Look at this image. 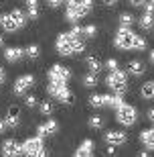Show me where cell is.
<instances>
[{
    "label": "cell",
    "instance_id": "obj_1",
    "mask_svg": "<svg viewBox=\"0 0 154 157\" xmlns=\"http://www.w3.org/2000/svg\"><path fill=\"white\" fill-rule=\"evenodd\" d=\"M57 51L59 55H71V53H83L85 49V43L79 39V37H75L71 31L69 33H61L57 37Z\"/></svg>",
    "mask_w": 154,
    "mask_h": 157
},
{
    "label": "cell",
    "instance_id": "obj_2",
    "mask_svg": "<svg viewBox=\"0 0 154 157\" xmlns=\"http://www.w3.org/2000/svg\"><path fill=\"white\" fill-rule=\"evenodd\" d=\"M24 23H27V14H24L23 10H18V8H14L12 12H6V14L0 17V27H2L6 33L18 31L20 27H24Z\"/></svg>",
    "mask_w": 154,
    "mask_h": 157
},
{
    "label": "cell",
    "instance_id": "obj_3",
    "mask_svg": "<svg viewBox=\"0 0 154 157\" xmlns=\"http://www.w3.org/2000/svg\"><path fill=\"white\" fill-rule=\"evenodd\" d=\"M136 33L134 31H130V27H122L118 29V33H116L114 37V45L118 47V49H122V51H128V49H134V45H136Z\"/></svg>",
    "mask_w": 154,
    "mask_h": 157
},
{
    "label": "cell",
    "instance_id": "obj_4",
    "mask_svg": "<svg viewBox=\"0 0 154 157\" xmlns=\"http://www.w3.org/2000/svg\"><path fill=\"white\" fill-rule=\"evenodd\" d=\"M89 8H87L81 0H65V18H67L69 23H75V21H79L83 18L85 14H89Z\"/></svg>",
    "mask_w": 154,
    "mask_h": 157
},
{
    "label": "cell",
    "instance_id": "obj_5",
    "mask_svg": "<svg viewBox=\"0 0 154 157\" xmlns=\"http://www.w3.org/2000/svg\"><path fill=\"white\" fill-rule=\"evenodd\" d=\"M47 92L51 94L55 100L59 102H65V104H71L75 100L73 92L67 88V84H63V82H49V86H47Z\"/></svg>",
    "mask_w": 154,
    "mask_h": 157
},
{
    "label": "cell",
    "instance_id": "obj_6",
    "mask_svg": "<svg viewBox=\"0 0 154 157\" xmlns=\"http://www.w3.org/2000/svg\"><path fill=\"white\" fill-rule=\"evenodd\" d=\"M106 84L109 86V90H114V94H126L128 92V78L122 70H114L109 71L108 78H106Z\"/></svg>",
    "mask_w": 154,
    "mask_h": 157
},
{
    "label": "cell",
    "instance_id": "obj_7",
    "mask_svg": "<svg viewBox=\"0 0 154 157\" xmlns=\"http://www.w3.org/2000/svg\"><path fill=\"white\" fill-rule=\"evenodd\" d=\"M45 145H43V137H30L23 143V155H29V157H43L45 155Z\"/></svg>",
    "mask_w": 154,
    "mask_h": 157
},
{
    "label": "cell",
    "instance_id": "obj_8",
    "mask_svg": "<svg viewBox=\"0 0 154 157\" xmlns=\"http://www.w3.org/2000/svg\"><path fill=\"white\" fill-rule=\"evenodd\" d=\"M116 118H118V122L124 124V127H132V124L136 122V118H138V112H136L134 106H130V104L124 102L120 108H116Z\"/></svg>",
    "mask_w": 154,
    "mask_h": 157
},
{
    "label": "cell",
    "instance_id": "obj_9",
    "mask_svg": "<svg viewBox=\"0 0 154 157\" xmlns=\"http://www.w3.org/2000/svg\"><path fill=\"white\" fill-rule=\"evenodd\" d=\"M33 86H34V76H30V74H24V76L16 78V82H14V88H12V92L16 94V96H24V94L29 92Z\"/></svg>",
    "mask_w": 154,
    "mask_h": 157
},
{
    "label": "cell",
    "instance_id": "obj_10",
    "mask_svg": "<svg viewBox=\"0 0 154 157\" xmlns=\"http://www.w3.org/2000/svg\"><path fill=\"white\" fill-rule=\"evenodd\" d=\"M71 80V70L65 67V65H53L49 70V82H63L67 84Z\"/></svg>",
    "mask_w": 154,
    "mask_h": 157
},
{
    "label": "cell",
    "instance_id": "obj_11",
    "mask_svg": "<svg viewBox=\"0 0 154 157\" xmlns=\"http://www.w3.org/2000/svg\"><path fill=\"white\" fill-rule=\"evenodd\" d=\"M2 155H6V157L23 155V143H16L14 139H6L2 143Z\"/></svg>",
    "mask_w": 154,
    "mask_h": 157
},
{
    "label": "cell",
    "instance_id": "obj_12",
    "mask_svg": "<svg viewBox=\"0 0 154 157\" xmlns=\"http://www.w3.org/2000/svg\"><path fill=\"white\" fill-rule=\"evenodd\" d=\"M59 131V124H57V121H47V122H43V124H39L37 127V135L39 137H47V135H55Z\"/></svg>",
    "mask_w": 154,
    "mask_h": 157
},
{
    "label": "cell",
    "instance_id": "obj_13",
    "mask_svg": "<svg viewBox=\"0 0 154 157\" xmlns=\"http://www.w3.org/2000/svg\"><path fill=\"white\" fill-rule=\"evenodd\" d=\"M106 141L109 145H124L128 141V135L122 133V131H109V133H106Z\"/></svg>",
    "mask_w": 154,
    "mask_h": 157
},
{
    "label": "cell",
    "instance_id": "obj_14",
    "mask_svg": "<svg viewBox=\"0 0 154 157\" xmlns=\"http://www.w3.org/2000/svg\"><path fill=\"white\" fill-rule=\"evenodd\" d=\"M93 147H95V145H93V141L85 139L77 149H75V157H89V155H93Z\"/></svg>",
    "mask_w": 154,
    "mask_h": 157
},
{
    "label": "cell",
    "instance_id": "obj_15",
    "mask_svg": "<svg viewBox=\"0 0 154 157\" xmlns=\"http://www.w3.org/2000/svg\"><path fill=\"white\" fill-rule=\"evenodd\" d=\"M18 117H20V110H18V106H10V108H8V112H6V118H4L6 127L14 128V127L18 124Z\"/></svg>",
    "mask_w": 154,
    "mask_h": 157
},
{
    "label": "cell",
    "instance_id": "obj_16",
    "mask_svg": "<svg viewBox=\"0 0 154 157\" xmlns=\"http://www.w3.org/2000/svg\"><path fill=\"white\" fill-rule=\"evenodd\" d=\"M4 57H6V61L16 63L20 57H24V49H20V47H8V49L4 51Z\"/></svg>",
    "mask_w": 154,
    "mask_h": 157
},
{
    "label": "cell",
    "instance_id": "obj_17",
    "mask_svg": "<svg viewBox=\"0 0 154 157\" xmlns=\"http://www.w3.org/2000/svg\"><path fill=\"white\" fill-rule=\"evenodd\" d=\"M103 104L106 106H109V108H120L122 104H124V100H122V96L120 94H103Z\"/></svg>",
    "mask_w": 154,
    "mask_h": 157
},
{
    "label": "cell",
    "instance_id": "obj_18",
    "mask_svg": "<svg viewBox=\"0 0 154 157\" xmlns=\"http://www.w3.org/2000/svg\"><path fill=\"white\" fill-rule=\"evenodd\" d=\"M140 143L146 145L148 149H154V127L152 128H146L140 133Z\"/></svg>",
    "mask_w": 154,
    "mask_h": 157
},
{
    "label": "cell",
    "instance_id": "obj_19",
    "mask_svg": "<svg viewBox=\"0 0 154 157\" xmlns=\"http://www.w3.org/2000/svg\"><path fill=\"white\" fill-rule=\"evenodd\" d=\"M128 71H130L132 76H142L144 71H146V67H144L142 61H138V59H132V61H128Z\"/></svg>",
    "mask_w": 154,
    "mask_h": 157
},
{
    "label": "cell",
    "instance_id": "obj_20",
    "mask_svg": "<svg viewBox=\"0 0 154 157\" xmlns=\"http://www.w3.org/2000/svg\"><path fill=\"white\" fill-rule=\"evenodd\" d=\"M138 23H140V27H142L144 31H150V29L154 27V17H152V12H144Z\"/></svg>",
    "mask_w": 154,
    "mask_h": 157
},
{
    "label": "cell",
    "instance_id": "obj_21",
    "mask_svg": "<svg viewBox=\"0 0 154 157\" xmlns=\"http://www.w3.org/2000/svg\"><path fill=\"white\" fill-rule=\"evenodd\" d=\"M140 94H142L144 100H152L154 98V82H146L142 86V90H140Z\"/></svg>",
    "mask_w": 154,
    "mask_h": 157
},
{
    "label": "cell",
    "instance_id": "obj_22",
    "mask_svg": "<svg viewBox=\"0 0 154 157\" xmlns=\"http://www.w3.org/2000/svg\"><path fill=\"white\" fill-rule=\"evenodd\" d=\"M83 86L85 88H95L97 86V76L95 74H93V71H89V74H85V76H83Z\"/></svg>",
    "mask_w": 154,
    "mask_h": 157
},
{
    "label": "cell",
    "instance_id": "obj_23",
    "mask_svg": "<svg viewBox=\"0 0 154 157\" xmlns=\"http://www.w3.org/2000/svg\"><path fill=\"white\" fill-rule=\"evenodd\" d=\"M85 63H87V67H89V71H93V74H97V71L102 70V63H99L97 57H87Z\"/></svg>",
    "mask_w": 154,
    "mask_h": 157
},
{
    "label": "cell",
    "instance_id": "obj_24",
    "mask_svg": "<svg viewBox=\"0 0 154 157\" xmlns=\"http://www.w3.org/2000/svg\"><path fill=\"white\" fill-rule=\"evenodd\" d=\"M24 55H27L29 59H37V57L41 55V49H39V45H34V43H33V45H29L27 49H24Z\"/></svg>",
    "mask_w": 154,
    "mask_h": 157
},
{
    "label": "cell",
    "instance_id": "obj_25",
    "mask_svg": "<svg viewBox=\"0 0 154 157\" xmlns=\"http://www.w3.org/2000/svg\"><path fill=\"white\" fill-rule=\"evenodd\" d=\"M39 110H41V114H53V110H55V106H53V102H49V100H45V102H41V106H39Z\"/></svg>",
    "mask_w": 154,
    "mask_h": 157
},
{
    "label": "cell",
    "instance_id": "obj_26",
    "mask_svg": "<svg viewBox=\"0 0 154 157\" xmlns=\"http://www.w3.org/2000/svg\"><path fill=\"white\" fill-rule=\"evenodd\" d=\"M27 14H29L30 21L39 18V2H37V4H27Z\"/></svg>",
    "mask_w": 154,
    "mask_h": 157
},
{
    "label": "cell",
    "instance_id": "obj_27",
    "mask_svg": "<svg viewBox=\"0 0 154 157\" xmlns=\"http://www.w3.org/2000/svg\"><path fill=\"white\" fill-rule=\"evenodd\" d=\"M89 104H91L93 108H99V106H106V104H103V94H93L91 98H89Z\"/></svg>",
    "mask_w": 154,
    "mask_h": 157
},
{
    "label": "cell",
    "instance_id": "obj_28",
    "mask_svg": "<svg viewBox=\"0 0 154 157\" xmlns=\"http://www.w3.org/2000/svg\"><path fill=\"white\" fill-rule=\"evenodd\" d=\"M132 23H134V17H132L130 12H122L120 14V25L122 27H130Z\"/></svg>",
    "mask_w": 154,
    "mask_h": 157
},
{
    "label": "cell",
    "instance_id": "obj_29",
    "mask_svg": "<svg viewBox=\"0 0 154 157\" xmlns=\"http://www.w3.org/2000/svg\"><path fill=\"white\" fill-rule=\"evenodd\" d=\"M89 127H91V128H102L103 127V117H99V114L91 117V118H89Z\"/></svg>",
    "mask_w": 154,
    "mask_h": 157
},
{
    "label": "cell",
    "instance_id": "obj_30",
    "mask_svg": "<svg viewBox=\"0 0 154 157\" xmlns=\"http://www.w3.org/2000/svg\"><path fill=\"white\" fill-rule=\"evenodd\" d=\"M134 49H136V51H142V49H146V39H142V37L138 35V37H136V45H134Z\"/></svg>",
    "mask_w": 154,
    "mask_h": 157
},
{
    "label": "cell",
    "instance_id": "obj_31",
    "mask_svg": "<svg viewBox=\"0 0 154 157\" xmlns=\"http://www.w3.org/2000/svg\"><path fill=\"white\" fill-rule=\"evenodd\" d=\"M106 67H108L109 71L118 70V59H108V61H106Z\"/></svg>",
    "mask_w": 154,
    "mask_h": 157
},
{
    "label": "cell",
    "instance_id": "obj_32",
    "mask_svg": "<svg viewBox=\"0 0 154 157\" xmlns=\"http://www.w3.org/2000/svg\"><path fill=\"white\" fill-rule=\"evenodd\" d=\"M24 104L29 106V108H33V106L37 104V98H34V96H27V98H24Z\"/></svg>",
    "mask_w": 154,
    "mask_h": 157
},
{
    "label": "cell",
    "instance_id": "obj_33",
    "mask_svg": "<svg viewBox=\"0 0 154 157\" xmlns=\"http://www.w3.org/2000/svg\"><path fill=\"white\" fill-rule=\"evenodd\" d=\"M144 12H152V14H154V4H152V2H144Z\"/></svg>",
    "mask_w": 154,
    "mask_h": 157
},
{
    "label": "cell",
    "instance_id": "obj_34",
    "mask_svg": "<svg viewBox=\"0 0 154 157\" xmlns=\"http://www.w3.org/2000/svg\"><path fill=\"white\" fill-rule=\"evenodd\" d=\"M63 2H65V0H49V4H51L53 8H55V6H61Z\"/></svg>",
    "mask_w": 154,
    "mask_h": 157
},
{
    "label": "cell",
    "instance_id": "obj_35",
    "mask_svg": "<svg viewBox=\"0 0 154 157\" xmlns=\"http://www.w3.org/2000/svg\"><path fill=\"white\" fill-rule=\"evenodd\" d=\"M103 4H106V6H116V4H118V0H103Z\"/></svg>",
    "mask_w": 154,
    "mask_h": 157
},
{
    "label": "cell",
    "instance_id": "obj_36",
    "mask_svg": "<svg viewBox=\"0 0 154 157\" xmlns=\"http://www.w3.org/2000/svg\"><path fill=\"white\" fill-rule=\"evenodd\" d=\"M130 4H132V6H142L144 0H130Z\"/></svg>",
    "mask_w": 154,
    "mask_h": 157
},
{
    "label": "cell",
    "instance_id": "obj_37",
    "mask_svg": "<svg viewBox=\"0 0 154 157\" xmlns=\"http://www.w3.org/2000/svg\"><path fill=\"white\" fill-rule=\"evenodd\" d=\"M4 80H6V74H4V70L0 67V84H4Z\"/></svg>",
    "mask_w": 154,
    "mask_h": 157
},
{
    "label": "cell",
    "instance_id": "obj_38",
    "mask_svg": "<svg viewBox=\"0 0 154 157\" xmlns=\"http://www.w3.org/2000/svg\"><path fill=\"white\" fill-rule=\"evenodd\" d=\"M4 131H6V122L0 118V133H4Z\"/></svg>",
    "mask_w": 154,
    "mask_h": 157
},
{
    "label": "cell",
    "instance_id": "obj_39",
    "mask_svg": "<svg viewBox=\"0 0 154 157\" xmlns=\"http://www.w3.org/2000/svg\"><path fill=\"white\" fill-rule=\"evenodd\" d=\"M148 121L154 122V108H150V110H148Z\"/></svg>",
    "mask_w": 154,
    "mask_h": 157
},
{
    "label": "cell",
    "instance_id": "obj_40",
    "mask_svg": "<svg viewBox=\"0 0 154 157\" xmlns=\"http://www.w3.org/2000/svg\"><path fill=\"white\" fill-rule=\"evenodd\" d=\"M116 153V149H114V145H109V149H108V155H114Z\"/></svg>",
    "mask_w": 154,
    "mask_h": 157
},
{
    "label": "cell",
    "instance_id": "obj_41",
    "mask_svg": "<svg viewBox=\"0 0 154 157\" xmlns=\"http://www.w3.org/2000/svg\"><path fill=\"white\" fill-rule=\"evenodd\" d=\"M39 0H27V4H37Z\"/></svg>",
    "mask_w": 154,
    "mask_h": 157
},
{
    "label": "cell",
    "instance_id": "obj_42",
    "mask_svg": "<svg viewBox=\"0 0 154 157\" xmlns=\"http://www.w3.org/2000/svg\"><path fill=\"white\" fill-rule=\"evenodd\" d=\"M150 61H152V63H154V51L150 53Z\"/></svg>",
    "mask_w": 154,
    "mask_h": 157
},
{
    "label": "cell",
    "instance_id": "obj_43",
    "mask_svg": "<svg viewBox=\"0 0 154 157\" xmlns=\"http://www.w3.org/2000/svg\"><path fill=\"white\" fill-rule=\"evenodd\" d=\"M2 45H4V39H2V37H0V47H2Z\"/></svg>",
    "mask_w": 154,
    "mask_h": 157
},
{
    "label": "cell",
    "instance_id": "obj_44",
    "mask_svg": "<svg viewBox=\"0 0 154 157\" xmlns=\"http://www.w3.org/2000/svg\"><path fill=\"white\" fill-rule=\"evenodd\" d=\"M150 2H152V4H154V0H150Z\"/></svg>",
    "mask_w": 154,
    "mask_h": 157
}]
</instances>
